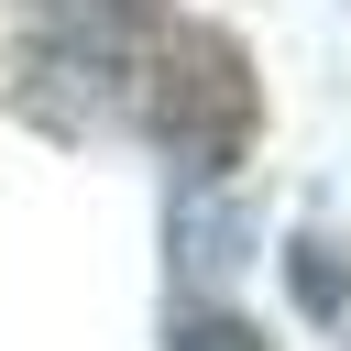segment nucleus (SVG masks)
Wrapping results in <instances>:
<instances>
[{
  "instance_id": "obj_3",
  "label": "nucleus",
  "mask_w": 351,
  "mask_h": 351,
  "mask_svg": "<svg viewBox=\"0 0 351 351\" xmlns=\"http://www.w3.org/2000/svg\"><path fill=\"white\" fill-rule=\"evenodd\" d=\"M176 351H263V329H241V318H197V329H176Z\"/></svg>"
},
{
  "instance_id": "obj_1",
  "label": "nucleus",
  "mask_w": 351,
  "mask_h": 351,
  "mask_svg": "<svg viewBox=\"0 0 351 351\" xmlns=\"http://www.w3.org/2000/svg\"><path fill=\"white\" fill-rule=\"evenodd\" d=\"M154 110H165V143H176L197 176H219V165L241 154V132H252V77H241V55H230L219 33H176Z\"/></svg>"
},
{
  "instance_id": "obj_2",
  "label": "nucleus",
  "mask_w": 351,
  "mask_h": 351,
  "mask_svg": "<svg viewBox=\"0 0 351 351\" xmlns=\"http://www.w3.org/2000/svg\"><path fill=\"white\" fill-rule=\"evenodd\" d=\"M285 274H296V307H307V318H340V252H329L318 230L285 241Z\"/></svg>"
}]
</instances>
